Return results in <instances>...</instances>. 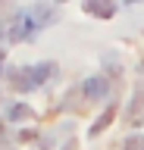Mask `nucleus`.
I'll use <instances>...</instances> for the list:
<instances>
[{
  "label": "nucleus",
  "mask_w": 144,
  "mask_h": 150,
  "mask_svg": "<svg viewBox=\"0 0 144 150\" xmlns=\"http://www.w3.org/2000/svg\"><path fill=\"white\" fill-rule=\"evenodd\" d=\"M22 78H13V84L19 88V91H35L41 81H47L50 75H57V66L53 63H41V66H31L25 72H19Z\"/></svg>",
  "instance_id": "1"
},
{
  "label": "nucleus",
  "mask_w": 144,
  "mask_h": 150,
  "mask_svg": "<svg viewBox=\"0 0 144 150\" xmlns=\"http://www.w3.org/2000/svg\"><path fill=\"white\" fill-rule=\"evenodd\" d=\"M113 116H116V106H106V112H104V116H100V119L94 122V125H91V134H100V131H104L106 125L113 122Z\"/></svg>",
  "instance_id": "5"
},
{
  "label": "nucleus",
  "mask_w": 144,
  "mask_h": 150,
  "mask_svg": "<svg viewBox=\"0 0 144 150\" xmlns=\"http://www.w3.org/2000/svg\"><path fill=\"white\" fill-rule=\"evenodd\" d=\"M82 91H85L88 100H104V97H106V81L100 78V75H91V78H85Z\"/></svg>",
  "instance_id": "2"
},
{
  "label": "nucleus",
  "mask_w": 144,
  "mask_h": 150,
  "mask_svg": "<svg viewBox=\"0 0 144 150\" xmlns=\"http://www.w3.org/2000/svg\"><path fill=\"white\" fill-rule=\"evenodd\" d=\"M141 66H144V63H141Z\"/></svg>",
  "instance_id": "8"
},
{
  "label": "nucleus",
  "mask_w": 144,
  "mask_h": 150,
  "mask_svg": "<svg viewBox=\"0 0 144 150\" xmlns=\"http://www.w3.org/2000/svg\"><path fill=\"white\" fill-rule=\"evenodd\" d=\"M141 112H144V88H138L135 91V100H132V110H128V122L138 125L141 122Z\"/></svg>",
  "instance_id": "4"
},
{
  "label": "nucleus",
  "mask_w": 144,
  "mask_h": 150,
  "mask_svg": "<svg viewBox=\"0 0 144 150\" xmlns=\"http://www.w3.org/2000/svg\"><path fill=\"white\" fill-rule=\"evenodd\" d=\"M125 150H144V138L141 134H132V138L125 141Z\"/></svg>",
  "instance_id": "7"
},
{
  "label": "nucleus",
  "mask_w": 144,
  "mask_h": 150,
  "mask_svg": "<svg viewBox=\"0 0 144 150\" xmlns=\"http://www.w3.org/2000/svg\"><path fill=\"white\" fill-rule=\"evenodd\" d=\"M13 122H19V119H31V110L25 106V103H16V106H10V112H6Z\"/></svg>",
  "instance_id": "6"
},
{
  "label": "nucleus",
  "mask_w": 144,
  "mask_h": 150,
  "mask_svg": "<svg viewBox=\"0 0 144 150\" xmlns=\"http://www.w3.org/2000/svg\"><path fill=\"white\" fill-rule=\"evenodd\" d=\"M85 9L91 13V16H97V19H110L116 13L113 3H100V0H85Z\"/></svg>",
  "instance_id": "3"
}]
</instances>
